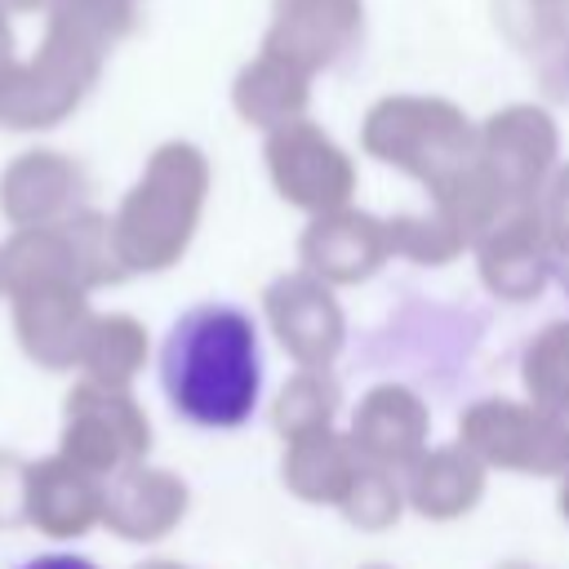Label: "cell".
Instances as JSON below:
<instances>
[{"label": "cell", "mask_w": 569, "mask_h": 569, "mask_svg": "<svg viewBox=\"0 0 569 569\" xmlns=\"http://www.w3.org/2000/svg\"><path fill=\"white\" fill-rule=\"evenodd\" d=\"M160 378L173 409L200 427H236L258 400V338L236 307H191L164 338Z\"/></svg>", "instance_id": "6da1fadb"}, {"label": "cell", "mask_w": 569, "mask_h": 569, "mask_svg": "<svg viewBox=\"0 0 569 569\" xmlns=\"http://www.w3.org/2000/svg\"><path fill=\"white\" fill-rule=\"evenodd\" d=\"M458 440L485 462L525 476L569 471V418L529 400H476L458 418Z\"/></svg>", "instance_id": "7a4b0ae2"}, {"label": "cell", "mask_w": 569, "mask_h": 569, "mask_svg": "<svg viewBox=\"0 0 569 569\" xmlns=\"http://www.w3.org/2000/svg\"><path fill=\"white\" fill-rule=\"evenodd\" d=\"M267 316L280 338V347L302 365V369H329L333 356L342 351L347 325L342 307L325 289L320 276H284L267 289Z\"/></svg>", "instance_id": "3957f363"}, {"label": "cell", "mask_w": 569, "mask_h": 569, "mask_svg": "<svg viewBox=\"0 0 569 569\" xmlns=\"http://www.w3.org/2000/svg\"><path fill=\"white\" fill-rule=\"evenodd\" d=\"M427 405L396 382L373 387L360 405H356V422H351V440L369 462L382 467H409L422 449H427Z\"/></svg>", "instance_id": "277c9868"}, {"label": "cell", "mask_w": 569, "mask_h": 569, "mask_svg": "<svg viewBox=\"0 0 569 569\" xmlns=\"http://www.w3.org/2000/svg\"><path fill=\"white\" fill-rule=\"evenodd\" d=\"M409 502L413 511L431 516V520H453L462 511H471L485 493V462L458 440L431 453H418L409 462Z\"/></svg>", "instance_id": "5b68a950"}, {"label": "cell", "mask_w": 569, "mask_h": 569, "mask_svg": "<svg viewBox=\"0 0 569 569\" xmlns=\"http://www.w3.org/2000/svg\"><path fill=\"white\" fill-rule=\"evenodd\" d=\"M365 453L356 449L351 436L333 431V427H316L289 440L284 453V485L302 498V502H342V493L351 489L356 471H360Z\"/></svg>", "instance_id": "8992f818"}, {"label": "cell", "mask_w": 569, "mask_h": 569, "mask_svg": "<svg viewBox=\"0 0 569 569\" xmlns=\"http://www.w3.org/2000/svg\"><path fill=\"white\" fill-rule=\"evenodd\" d=\"M387 244L382 231L365 218H333L320 222L307 240H302V258L311 267V276H320L325 284H347V280H365L378 262H382Z\"/></svg>", "instance_id": "52a82bcc"}, {"label": "cell", "mask_w": 569, "mask_h": 569, "mask_svg": "<svg viewBox=\"0 0 569 569\" xmlns=\"http://www.w3.org/2000/svg\"><path fill=\"white\" fill-rule=\"evenodd\" d=\"M480 271H485V284L498 293V298H533L547 280V249L538 240L533 227H511L502 231L498 240L485 244L480 253Z\"/></svg>", "instance_id": "ba28073f"}, {"label": "cell", "mask_w": 569, "mask_h": 569, "mask_svg": "<svg viewBox=\"0 0 569 569\" xmlns=\"http://www.w3.org/2000/svg\"><path fill=\"white\" fill-rule=\"evenodd\" d=\"M525 387L538 405L569 418V320H551L525 351Z\"/></svg>", "instance_id": "9c48e42d"}, {"label": "cell", "mask_w": 569, "mask_h": 569, "mask_svg": "<svg viewBox=\"0 0 569 569\" xmlns=\"http://www.w3.org/2000/svg\"><path fill=\"white\" fill-rule=\"evenodd\" d=\"M338 409V382L325 373V369H298L284 391L276 396V427L280 436H302V431H316V427H329Z\"/></svg>", "instance_id": "30bf717a"}, {"label": "cell", "mask_w": 569, "mask_h": 569, "mask_svg": "<svg viewBox=\"0 0 569 569\" xmlns=\"http://www.w3.org/2000/svg\"><path fill=\"white\" fill-rule=\"evenodd\" d=\"M338 507H342V516H347L351 525H360V529H387V525H396V516H400V507H405V493H400L391 467L365 458L360 471H356V480H351V489L342 493Z\"/></svg>", "instance_id": "8fae6325"}, {"label": "cell", "mask_w": 569, "mask_h": 569, "mask_svg": "<svg viewBox=\"0 0 569 569\" xmlns=\"http://www.w3.org/2000/svg\"><path fill=\"white\" fill-rule=\"evenodd\" d=\"M22 569H98V565H89L84 556H36Z\"/></svg>", "instance_id": "7c38bea8"}, {"label": "cell", "mask_w": 569, "mask_h": 569, "mask_svg": "<svg viewBox=\"0 0 569 569\" xmlns=\"http://www.w3.org/2000/svg\"><path fill=\"white\" fill-rule=\"evenodd\" d=\"M560 516L569 520V471H565V485H560Z\"/></svg>", "instance_id": "4fadbf2b"}, {"label": "cell", "mask_w": 569, "mask_h": 569, "mask_svg": "<svg viewBox=\"0 0 569 569\" xmlns=\"http://www.w3.org/2000/svg\"><path fill=\"white\" fill-rule=\"evenodd\" d=\"M502 569H529V565H502Z\"/></svg>", "instance_id": "5bb4252c"}]
</instances>
